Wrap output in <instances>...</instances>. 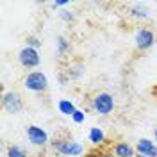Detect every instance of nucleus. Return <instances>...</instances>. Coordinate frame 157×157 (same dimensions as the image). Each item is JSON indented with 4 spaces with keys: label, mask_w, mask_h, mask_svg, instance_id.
Segmentation results:
<instances>
[{
    "label": "nucleus",
    "mask_w": 157,
    "mask_h": 157,
    "mask_svg": "<svg viewBox=\"0 0 157 157\" xmlns=\"http://www.w3.org/2000/svg\"><path fill=\"white\" fill-rule=\"evenodd\" d=\"M91 109L100 114V116H107L111 114L113 111H114V105H116V102H114V97L111 95V93H97L95 97L91 98Z\"/></svg>",
    "instance_id": "1"
},
{
    "label": "nucleus",
    "mask_w": 157,
    "mask_h": 157,
    "mask_svg": "<svg viewBox=\"0 0 157 157\" xmlns=\"http://www.w3.org/2000/svg\"><path fill=\"white\" fill-rule=\"evenodd\" d=\"M54 150L64 157H78L84 154V147L75 139H56L52 141Z\"/></svg>",
    "instance_id": "2"
},
{
    "label": "nucleus",
    "mask_w": 157,
    "mask_h": 157,
    "mask_svg": "<svg viewBox=\"0 0 157 157\" xmlns=\"http://www.w3.org/2000/svg\"><path fill=\"white\" fill-rule=\"evenodd\" d=\"M23 86L32 93H45L48 89V78L43 71H30L23 80Z\"/></svg>",
    "instance_id": "3"
},
{
    "label": "nucleus",
    "mask_w": 157,
    "mask_h": 157,
    "mask_svg": "<svg viewBox=\"0 0 157 157\" xmlns=\"http://www.w3.org/2000/svg\"><path fill=\"white\" fill-rule=\"evenodd\" d=\"M2 107L6 109L9 114H18L23 109V98L16 91H6L2 95Z\"/></svg>",
    "instance_id": "4"
},
{
    "label": "nucleus",
    "mask_w": 157,
    "mask_h": 157,
    "mask_svg": "<svg viewBox=\"0 0 157 157\" xmlns=\"http://www.w3.org/2000/svg\"><path fill=\"white\" fill-rule=\"evenodd\" d=\"M18 63L23 66V68H38L39 63H41V57H39V52L36 48H30V47H23V48L18 52Z\"/></svg>",
    "instance_id": "5"
},
{
    "label": "nucleus",
    "mask_w": 157,
    "mask_h": 157,
    "mask_svg": "<svg viewBox=\"0 0 157 157\" xmlns=\"http://www.w3.org/2000/svg\"><path fill=\"white\" fill-rule=\"evenodd\" d=\"M134 43H136V48L141 52H147L155 45V34L150 29H137L134 34Z\"/></svg>",
    "instance_id": "6"
},
{
    "label": "nucleus",
    "mask_w": 157,
    "mask_h": 157,
    "mask_svg": "<svg viewBox=\"0 0 157 157\" xmlns=\"http://www.w3.org/2000/svg\"><path fill=\"white\" fill-rule=\"evenodd\" d=\"M25 134H27L29 143L34 147H45L48 143V132L45 128L38 127V125H29L25 128Z\"/></svg>",
    "instance_id": "7"
},
{
    "label": "nucleus",
    "mask_w": 157,
    "mask_h": 157,
    "mask_svg": "<svg viewBox=\"0 0 157 157\" xmlns=\"http://www.w3.org/2000/svg\"><path fill=\"white\" fill-rule=\"evenodd\" d=\"M136 152L139 155L147 157H157V143L148 139V137H139L136 143Z\"/></svg>",
    "instance_id": "8"
},
{
    "label": "nucleus",
    "mask_w": 157,
    "mask_h": 157,
    "mask_svg": "<svg viewBox=\"0 0 157 157\" xmlns=\"http://www.w3.org/2000/svg\"><path fill=\"white\" fill-rule=\"evenodd\" d=\"M136 147H132L128 141H116L113 145V155L114 157H136Z\"/></svg>",
    "instance_id": "9"
},
{
    "label": "nucleus",
    "mask_w": 157,
    "mask_h": 157,
    "mask_svg": "<svg viewBox=\"0 0 157 157\" xmlns=\"http://www.w3.org/2000/svg\"><path fill=\"white\" fill-rule=\"evenodd\" d=\"M89 141H91V145H102L104 141H105V132H104V128L102 127H91L89 130Z\"/></svg>",
    "instance_id": "10"
},
{
    "label": "nucleus",
    "mask_w": 157,
    "mask_h": 157,
    "mask_svg": "<svg viewBox=\"0 0 157 157\" xmlns=\"http://www.w3.org/2000/svg\"><path fill=\"white\" fill-rule=\"evenodd\" d=\"M57 109H59V113H61V114L70 116V118H71V114L77 111L75 104H73L71 100H66V98H63V100H59V102H57Z\"/></svg>",
    "instance_id": "11"
},
{
    "label": "nucleus",
    "mask_w": 157,
    "mask_h": 157,
    "mask_svg": "<svg viewBox=\"0 0 157 157\" xmlns=\"http://www.w3.org/2000/svg\"><path fill=\"white\" fill-rule=\"evenodd\" d=\"M148 9L145 7V6H139V4H136V6H132L130 7V16L134 20H147L148 18Z\"/></svg>",
    "instance_id": "12"
},
{
    "label": "nucleus",
    "mask_w": 157,
    "mask_h": 157,
    "mask_svg": "<svg viewBox=\"0 0 157 157\" xmlns=\"http://www.w3.org/2000/svg\"><path fill=\"white\" fill-rule=\"evenodd\" d=\"M6 157H29V154L20 145H9L6 148Z\"/></svg>",
    "instance_id": "13"
},
{
    "label": "nucleus",
    "mask_w": 157,
    "mask_h": 157,
    "mask_svg": "<svg viewBox=\"0 0 157 157\" xmlns=\"http://www.w3.org/2000/svg\"><path fill=\"white\" fill-rule=\"evenodd\" d=\"M56 43H57V54H61V56L66 54V52L70 50V41L64 38V36H59Z\"/></svg>",
    "instance_id": "14"
},
{
    "label": "nucleus",
    "mask_w": 157,
    "mask_h": 157,
    "mask_svg": "<svg viewBox=\"0 0 157 157\" xmlns=\"http://www.w3.org/2000/svg\"><path fill=\"white\" fill-rule=\"evenodd\" d=\"M71 120H73V123H84V120H86V113L80 111V109H77V111L71 114Z\"/></svg>",
    "instance_id": "15"
},
{
    "label": "nucleus",
    "mask_w": 157,
    "mask_h": 157,
    "mask_svg": "<svg viewBox=\"0 0 157 157\" xmlns=\"http://www.w3.org/2000/svg\"><path fill=\"white\" fill-rule=\"evenodd\" d=\"M25 41H27V47H30V48H36V50H38L39 47H41V41H39L36 36H29Z\"/></svg>",
    "instance_id": "16"
},
{
    "label": "nucleus",
    "mask_w": 157,
    "mask_h": 157,
    "mask_svg": "<svg viewBox=\"0 0 157 157\" xmlns=\"http://www.w3.org/2000/svg\"><path fill=\"white\" fill-rule=\"evenodd\" d=\"M59 16H61V20H64V21H73V20H75V16H73L70 11H63V13H59Z\"/></svg>",
    "instance_id": "17"
},
{
    "label": "nucleus",
    "mask_w": 157,
    "mask_h": 157,
    "mask_svg": "<svg viewBox=\"0 0 157 157\" xmlns=\"http://www.w3.org/2000/svg\"><path fill=\"white\" fill-rule=\"evenodd\" d=\"M82 75H84V68H82V66H77V68L71 70V77L78 78V77H82Z\"/></svg>",
    "instance_id": "18"
},
{
    "label": "nucleus",
    "mask_w": 157,
    "mask_h": 157,
    "mask_svg": "<svg viewBox=\"0 0 157 157\" xmlns=\"http://www.w3.org/2000/svg\"><path fill=\"white\" fill-rule=\"evenodd\" d=\"M66 6H70L68 0H56V2H52V7L56 9V7H66Z\"/></svg>",
    "instance_id": "19"
},
{
    "label": "nucleus",
    "mask_w": 157,
    "mask_h": 157,
    "mask_svg": "<svg viewBox=\"0 0 157 157\" xmlns=\"http://www.w3.org/2000/svg\"><path fill=\"white\" fill-rule=\"evenodd\" d=\"M100 157H114V155H113V154H102Z\"/></svg>",
    "instance_id": "20"
},
{
    "label": "nucleus",
    "mask_w": 157,
    "mask_h": 157,
    "mask_svg": "<svg viewBox=\"0 0 157 157\" xmlns=\"http://www.w3.org/2000/svg\"><path fill=\"white\" fill-rule=\"evenodd\" d=\"M154 137H155V143H157V127L154 128Z\"/></svg>",
    "instance_id": "21"
},
{
    "label": "nucleus",
    "mask_w": 157,
    "mask_h": 157,
    "mask_svg": "<svg viewBox=\"0 0 157 157\" xmlns=\"http://www.w3.org/2000/svg\"><path fill=\"white\" fill-rule=\"evenodd\" d=\"M136 157H147V155H139V154H136Z\"/></svg>",
    "instance_id": "22"
}]
</instances>
